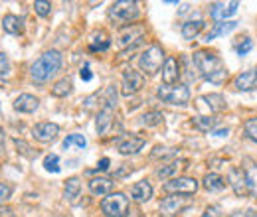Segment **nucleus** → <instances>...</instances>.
<instances>
[{
	"label": "nucleus",
	"mask_w": 257,
	"mask_h": 217,
	"mask_svg": "<svg viewBox=\"0 0 257 217\" xmlns=\"http://www.w3.org/2000/svg\"><path fill=\"white\" fill-rule=\"evenodd\" d=\"M192 60H194V65L198 67V71L202 73L204 79H208L212 83H222L225 77H227V69L224 67L222 60L216 54H212L208 50H198L194 54Z\"/></svg>",
	"instance_id": "f257e3e1"
},
{
	"label": "nucleus",
	"mask_w": 257,
	"mask_h": 217,
	"mask_svg": "<svg viewBox=\"0 0 257 217\" xmlns=\"http://www.w3.org/2000/svg\"><path fill=\"white\" fill-rule=\"evenodd\" d=\"M62 63H64V58L58 50H50L46 54H42L36 62L32 63L30 67V75L36 83H46L50 81L60 69H62Z\"/></svg>",
	"instance_id": "f03ea898"
},
{
	"label": "nucleus",
	"mask_w": 257,
	"mask_h": 217,
	"mask_svg": "<svg viewBox=\"0 0 257 217\" xmlns=\"http://www.w3.org/2000/svg\"><path fill=\"white\" fill-rule=\"evenodd\" d=\"M115 107H117V89L111 85L105 91V103L97 115V132L99 134H107V130L111 128L113 119H115Z\"/></svg>",
	"instance_id": "7ed1b4c3"
},
{
	"label": "nucleus",
	"mask_w": 257,
	"mask_h": 217,
	"mask_svg": "<svg viewBox=\"0 0 257 217\" xmlns=\"http://www.w3.org/2000/svg\"><path fill=\"white\" fill-rule=\"evenodd\" d=\"M101 211L107 217H127L128 213V197L121 191L109 193L101 199Z\"/></svg>",
	"instance_id": "20e7f679"
},
{
	"label": "nucleus",
	"mask_w": 257,
	"mask_h": 217,
	"mask_svg": "<svg viewBox=\"0 0 257 217\" xmlns=\"http://www.w3.org/2000/svg\"><path fill=\"white\" fill-rule=\"evenodd\" d=\"M109 18L115 24H127L131 20L139 18V2L135 0H119L113 2L109 8Z\"/></svg>",
	"instance_id": "39448f33"
},
{
	"label": "nucleus",
	"mask_w": 257,
	"mask_h": 217,
	"mask_svg": "<svg viewBox=\"0 0 257 217\" xmlns=\"http://www.w3.org/2000/svg\"><path fill=\"white\" fill-rule=\"evenodd\" d=\"M164 52H162L161 46H151V48H147L143 54H141V58H139V65H141V69L145 71V73H149V75H155L159 69H161L162 65H164Z\"/></svg>",
	"instance_id": "423d86ee"
},
{
	"label": "nucleus",
	"mask_w": 257,
	"mask_h": 217,
	"mask_svg": "<svg viewBox=\"0 0 257 217\" xmlns=\"http://www.w3.org/2000/svg\"><path fill=\"white\" fill-rule=\"evenodd\" d=\"M157 95L161 97L162 101L170 103V105H188L190 103V89L186 85H176V87H168V85H161Z\"/></svg>",
	"instance_id": "0eeeda50"
},
{
	"label": "nucleus",
	"mask_w": 257,
	"mask_h": 217,
	"mask_svg": "<svg viewBox=\"0 0 257 217\" xmlns=\"http://www.w3.org/2000/svg\"><path fill=\"white\" fill-rule=\"evenodd\" d=\"M162 189L170 195H192L198 191V182L194 178L188 176H182V178H172V180H166L162 184Z\"/></svg>",
	"instance_id": "6e6552de"
},
{
	"label": "nucleus",
	"mask_w": 257,
	"mask_h": 217,
	"mask_svg": "<svg viewBox=\"0 0 257 217\" xmlns=\"http://www.w3.org/2000/svg\"><path fill=\"white\" fill-rule=\"evenodd\" d=\"M227 182L233 189V193L237 197H247L249 195V187H247V178H245V170L243 168H229L227 172Z\"/></svg>",
	"instance_id": "1a4fd4ad"
},
{
	"label": "nucleus",
	"mask_w": 257,
	"mask_h": 217,
	"mask_svg": "<svg viewBox=\"0 0 257 217\" xmlns=\"http://www.w3.org/2000/svg\"><path fill=\"white\" fill-rule=\"evenodd\" d=\"M190 203L188 195H168L161 201V213L164 217H174L176 213H180L186 205Z\"/></svg>",
	"instance_id": "9d476101"
},
{
	"label": "nucleus",
	"mask_w": 257,
	"mask_h": 217,
	"mask_svg": "<svg viewBox=\"0 0 257 217\" xmlns=\"http://www.w3.org/2000/svg\"><path fill=\"white\" fill-rule=\"evenodd\" d=\"M143 85H145V77H143V73H139V71H135V69H128L123 73V81H121V93L125 95V97H131V95L139 93L141 89H143Z\"/></svg>",
	"instance_id": "9b49d317"
},
{
	"label": "nucleus",
	"mask_w": 257,
	"mask_h": 217,
	"mask_svg": "<svg viewBox=\"0 0 257 217\" xmlns=\"http://www.w3.org/2000/svg\"><path fill=\"white\" fill-rule=\"evenodd\" d=\"M58 134H60V126L56 123H38L32 128V136L38 142H44V144L56 140Z\"/></svg>",
	"instance_id": "f8f14e48"
},
{
	"label": "nucleus",
	"mask_w": 257,
	"mask_h": 217,
	"mask_svg": "<svg viewBox=\"0 0 257 217\" xmlns=\"http://www.w3.org/2000/svg\"><path fill=\"white\" fill-rule=\"evenodd\" d=\"M237 8H239V2L237 0H231V2H216V4H212V18L216 20V22H224L225 18H229V16H233L235 12H237Z\"/></svg>",
	"instance_id": "ddd939ff"
},
{
	"label": "nucleus",
	"mask_w": 257,
	"mask_h": 217,
	"mask_svg": "<svg viewBox=\"0 0 257 217\" xmlns=\"http://www.w3.org/2000/svg\"><path fill=\"white\" fill-rule=\"evenodd\" d=\"M180 77V65L176 62V58H166L162 65V83L172 87Z\"/></svg>",
	"instance_id": "4468645a"
},
{
	"label": "nucleus",
	"mask_w": 257,
	"mask_h": 217,
	"mask_svg": "<svg viewBox=\"0 0 257 217\" xmlns=\"http://www.w3.org/2000/svg\"><path fill=\"white\" fill-rule=\"evenodd\" d=\"M18 113H34L38 107H40V101H38V97H34L30 93H22L18 95L16 99H14V105H12Z\"/></svg>",
	"instance_id": "2eb2a0df"
},
{
	"label": "nucleus",
	"mask_w": 257,
	"mask_h": 217,
	"mask_svg": "<svg viewBox=\"0 0 257 217\" xmlns=\"http://www.w3.org/2000/svg\"><path fill=\"white\" fill-rule=\"evenodd\" d=\"M143 146H145V140L139 138V136H133V134H131V136L123 138V140L119 142L117 150H119V154L131 156V154H137L139 150H143Z\"/></svg>",
	"instance_id": "dca6fc26"
},
{
	"label": "nucleus",
	"mask_w": 257,
	"mask_h": 217,
	"mask_svg": "<svg viewBox=\"0 0 257 217\" xmlns=\"http://www.w3.org/2000/svg\"><path fill=\"white\" fill-rule=\"evenodd\" d=\"M233 85H235V89H239V91H251L257 85V69H249V71L239 73V75L235 77Z\"/></svg>",
	"instance_id": "f3484780"
},
{
	"label": "nucleus",
	"mask_w": 257,
	"mask_h": 217,
	"mask_svg": "<svg viewBox=\"0 0 257 217\" xmlns=\"http://www.w3.org/2000/svg\"><path fill=\"white\" fill-rule=\"evenodd\" d=\"M111 189H113V180L111 178L99 176V178H91L89 180V191L93 195H109Z\"/></svg>",
	"instance_id": "a211bd4d"
},
{
	"label": "nucleus",
	"mask_w": 257,
	"mask_h": 217,
	"mask_svg": "<svg viewBox=\"0 0 257 217\" xmlns=\"http://www.w3.org/2000/svg\"><path fill=\"white\" fill-rule=\"evenodd\" d=\"M131 195H133V199L139 201V203L149 201V199L153 197V186H151V182H147V180L137 182V184L133 186V189H131Z\"/></svg>",
	"instance_id": "6ab92c4d"
},
{
	"label": "nucleus",
	"mask_w": 257,
	"mask_h": 217,
	"mask_svg": "<svg viewBox=\"0 0 257 217\" xmlns=\"http://www.w3.org/2000/svg\"><path fill=\"white\" fill-rule=\"evenodd\" d=\"M2 28L6 34H22L24 32V22H22V18L20 16H16V14H8V16H4V20H2Z\"/></svg>",
	"instance_id": "aec40b11"
},
{
	"label": "nucleus",
	"mask_w": 257,
	"mask_h": 217,
	"mask_svg": "<svg viewBox=\"0 0 257 217\" xmlns=\"http://www.w3.org/2000/svg\"><path fill=\"white\" fill-rule=\"evenodd\" d=\"M198 103H206V105H208V109H210L212 113H220V111H224L225 109V99L220 93L204 95V97H200V99H198Z\"/></svg>",
	"instance_id": "412c9836"
},
{
	"label": "nucleus",
	"mask_w": 257,
	"mask_h": 217,
	"mask_svg": "<svg viewBox=\"0 0 257 217\" xmlns=\"http://www.w3.org/2000/svg\"><path fill=\"white\" fill-rule=\"evenodd\" d=\"M204 187L208 189V191H222L225 187V180L220 176V174H216V172H210V174H206L204 176Z\"/></svg>",
	"instance_id": "4be33fe9"
},
{
	"label": "nucleus",
	"mask_w": 257,
	"mask_h": 217,
	"mask_svg": "<svg viewBox=\"0 0 257 217\" xmlns=\"http://www.w3.org/2000/svg\"><path fill=\"white\" fill-rule=\"evenodd\" d=\"M79 191H81V182H79V178H69L67 182H65V187H64V197L67 201H75V197H79Z\"/></svg>",
	"instance_id": "5701e85b"
},
{
	"label": "nucleus",
	"mask_w": 257,
	"mask_h": 217,
	"mask_svg": "<svg viewBox=\"0 0 257 217\" xmlns=\"http://www.w3.org/2000/svg\"><path fill=\"white\" fill-rule=\"evenodd\" d=\"M204 26H206V24H204L202 20H190V22H186V24L182 26V38L190 42V40H194L200 32L204 30Z\"/></svg>",
	"instance_id": "b1692460"
},
{
	"label": "nucleus",
	"mask_w": 257,
	"mask_h": 217,
	"mask_svg": "<svg viewBox=\"0 0 257 217\" xmlns=\"http://www.w3.org/2000/svg\"><path fill=\"white\" fill-rule=\"evenodd\" d=\"M247 168H245V178H247V187H249V195L257 197V166H253L249 160H247Z\"/></svg>",
	"instance_id": "393cba45"
},
{
	"label": "nucleus",
	"mask_w": 257,
	"mask_h": 217,
	"mask_svg": "<svg viewBox=\"0 0 257 217\" xmlns=\"http://www.w3.org/2000/svg\"><path fill=\"white\" fill-rule=\"evenodd\" d=\"M109 46H111V42L107 40V34H105V32L95 34V36L91 38V42H89V50H91V52H105Z\"/></svg>",
	"instance_id": "a878e982"
},
{
	"label": "nucleus",
	"mask_w": 257,
	"mask_h": 217,
	"mask_svg": "<svg viewBox=\"0 0 257 217\" xmlns=\"http://www.w3.org/2000/svg\"><path fill=\"white\" fill-rule=\"evenodd\" d=\"M192 124L198 130H202V132H210V130H214V126L218 124V119H216V117H196L192 121Z\"/></svg>",
	"instance_id": "bb28decb"
},
{
	"label": "nucleus",
	"mask_w": 257,
	"mask_h": 217,
	"mask_svg": "<svg viewBox=\"0 0 257 217\" xmlns=\"http://www.w3.org/2000/svg\"><path fill=\"white\" fill-rule=\"evenodd\" d=\"M71 87H73L71 79H69V77H64V79H60V81L52 87V95H54V97H67V95L71 93Z\"/></svg>",
	"instance_id": "cd10ccee"
},
{
	"label": "nucleus",
	"mask_w": 257,
	"mask_h": 217,
	"mask_svg": "<svg viewBox=\"0 0 257 217\" xmlns=\"http://www.w3.org/2000/svg\"><path fill=\"white\" fill-rule=\"evenodd\" d=\"M237 26V22H218L216 24V28L210 32L208 36H206V40L204 42H212L216 36H222V34H227V32H231L233 28Z\"/></svg>",
	"instance_id": "c85d7f7f"
},
{
	"label": "nucleus",
	"mask_w": 257,
	"mask_h": 217,
	"mask_svg": "<svg viewBox=\"0 0 257 217\" xmlns=\"http://www.w3.org/2000/svg\"><path fill=\"white\" fill-rule=\"evenodd\" d=\"M62 144H64L65 150H69L71 146H77L79 150H83V148L87 146V138H85L83 134H69L67 138H64V142H62Z\"/></svg>",
	"instance_id": "c756f323"
},
{
	"label": "nucleus",
	"mask_w": 257,
	"mask_h": 217,
	"mask_svg": "<svg viewBox=\"0 0 257 217\" xmlns=\"http://www.w3.org/2000/svg\"><path fill=\"white\" fill-rule=\"evenodd\" d=\"M162 113L159 111H151V113H145L143 117H141V124H145V126H157V124L162 123Z\"/></svg>",
	"instance_id": "7c9ffc66"
},
{
	"label": "nucleus",
	"mask_w": 257,
	"mask_h": 217,
	"mask_svg": "<svg viewBox=\"0 0 257 217\" xmlns=\"http://www.w3.org/2000/svg\"><path fill=\"white\" fill-rule=\"evenodd\" d=\"M44 168L48 170V172H54V174H58L62 168H60V156L58 154H48L44 158Z\"/></svg>",
	"instance_id": "2f4dec72"
},
{
	"label": "nucleus",
	"mask_w": 257,
	"mask_h": 217,
	"mask_svg": "<svg viewBox=\"0 0 257 217\" xmlns=\"http://www.w3.org/2000/svg\"><path fill=\"white\" fill-rule=\"evenodd\" d=\"M34 10H36V14H38V16L46 18V16L52 12V4H50V2H46V0H36V2H34Z\"/></svg>",
	"instance_id": "473e14b6"
},
{
	"label": "nucleus",
	"mask_w": 257,
	"mask_h": 217,
	"mask_svg": "<svg viewBox=\"0 0 257 217\" xmlns=\"http://www.w3.org/2000/svg\"><path fill=\"white\" fill-rule=\"evenodd\" d=\"M14 144H16V148H18V152L22 156H26V158H34V156L38 154V152L32 150V146H28V142H24V140H20V138H16Z\"/></svg>",
	"instance_id": "72a5a7b5"
},
{
	"label": "nucleus",
	"mask_w": 257,
	"mask_h": 217,
	"mask_svg": "<svg viewBox=\"0 0 257 217\" xmlns=\"http://www.w3.org/2000/svg\"><path fill=\"white\" fill-rule=\"evenodd\" d=\"M243 130H245V134H247L253 142H257V117L255 119H247L245 124H243Z\"/></svg>",
	"instance_id": "f704fd0d"
},
{
	"label": "nucleus",
	"mask_w": 257,
	"mask_h": 217,
	"mask_svg": "<svg viewBox=\"0 0 257 217\" xmlns=\"http://www.w3.org/2000/svg\"><path fill=\"white\" fill-rule=\"evenodd\" d=\"M10 73V60L4 52H0V77H6Z\"/></svg>",
	"instance_id": "c9c22d12"
},
{
	"label": "nucleus",
	"mask_w": 257,
	"mask_h": 217,
	"mask_svg": "<svg viewBox=\"0 0 257 217\" xmlns=\"http://www.w3.org/2000/svg\"><path fill=\"white\" fill-rule=\"evenodd\" d=\"M251 48H253V42H251L249 38H245V40L237 46V56H247V54L251 52Z\"/></svg>",
	"instance_id": "e433bc0d"
},
{
	"label": "nucleus",
	"mask_w": 257,
	"mask_h": 217,
	"mask_svg": "<svg viewBox=\"0 0 257 217\" xmlns=\"http://www.w3.org/2000/svg\"><path fill=\"white\" fill-rule=\"evenodd\" d=\"M176 168H178V162H172V164L164 166L161 170H157V176H159V178H166V176H170L172 172H176Z\"/></svg>",
	"instance_id": "4c0bfd02"
},
{
	"label": "nucleus",
	"mask_w": 257,
	"mask_h": 217,
	"mask_svg": "<svg viewBox=\"0 0 257 217\" xmlns=\"http://www.w3.org/2000/svg\"><path fill=\"white\" fill-rule=\"evenodd\" d=\"M10 195H12V186L0 182V205H4V201L10 199Z\"/></svg>",
	"instance_id": "58836bf2"
},
{
	"label": "nucleus",
	"mask_w": 257,
	"mask_h": 217,
	"mask_svg": "<svg viewBox=\"0 0 257 217\" xmlns=\"http://www.w3.org/2000/svg\"><path fill=\"white\" fill-rule=\"evenodd\" d=\"M174 154H176V150H174V148H162V146H157V148H155V152H153V158H159V156L166 158V156H174Z\"/></svg>",
	"instance_id": "ea45409f"
},
{
	"label": "nucleus",
	"mask_w": 257,
	"mask_h": 217,
	"mask_svg": "<svg viewBox=\"0 0 257 217\" xmlns=\"http://www.w3.org/2000/svg\"><path fill=\"white\" fill-rule=\"evenodd\" d=\"M220 213H222L220 205H212V207H208V209H206L204 217H220Z\"/></svg>",
	"instance_id": "a19ab883"
},
{
	"label": "nucleus",
	"mask_w": 257,
	"mask_h": 217,
	"mask_svg": "<svg viewBox=\"0 0 257 217\" xmlns=\"http://www.w3.org/2000/svg\"><path fill=\"white\" fill-rule=\"evenodd\" d=\"M79 75H81V79H83V81H91V77H93V73H91V69H89L87 65H85V67H81V73H79Z\"/></svg>",
	"instance_id": "79ce46f5"
},
{
	"label": "nucleus",
	"mask_w": 257,
	"mask_h": 217,
	"mask_svg": "<svg viewBox=\"0 0 257 217\" xmlns=\"http://www.w3.org/2000/svg\"><path fill=\"white\" fill-rule=\"evenodd\" d=\"M257 213L253 209H247V211H235V213H231L229 217H255Z\"/></svg>",
	"instance_id": "37998d69"
},
{
	"label": "nucleus",
	"mask_w": 257,
	"mask_h": 217,
	"mask_svg": "<svg viewBox=\"0 0 257 217\" xmlns=\"http://www.w3.org/2000/svg\"><path fill=\"white\" fill-rule=\"evenodd\" d=\"M109 164H111V160H109V158H101V162L97 164V172H99V170H101V172H103V170H107V168H109Z\"/></svg>",
	"instance_id": "c03bdc74"
},
{
	"label": "nucleus",
	"mask_w": 257,
	"mask_h": 217,
	"mask_svg": "<svg viewBox=\"0 0 257 217\" xmlns=\"http://www.w3.org/2000/svg\"><path fill=\"white\" fill-rule=\"evenodd\" d=\"M0 217H14V211H12L10 207H4V205H0Z\"/></svg>",
	"instance_id": "a18cd8bd"
},
{
	"label": "nucleus",
	"mask_w": 257,
	"mask_h": 217,
	"mask_svg": "<svg viewBox=\"0 0 257 217\" xmlns=\"http://www.w3.org/2000/svg\"><path fill=\"white\" fill-rule=\"evenodd\" d=\"M4 142H6V134H4V128L0 126V152L4 150Z\"/></svg>",
	"instance_id": "49530a36"
},
{
	"label": "nucleus",
	"mask_w": 257,
	"mask_h": 217,
	"mask_svg": "<svg viewBox=\"0 0 257 217\" xmlns=\"http://www.w3.org/2000/svg\"><path fill=\"white\" fill-rule=\"evenodd\" d=\"M227 132H229V128H224V130H212V134H216V136H227Z\"/></svg>",
	"instance_id": "de8ad7c7"
},
{
	"label": "nucleus",
	"mask_w": 257,
	"mask_h": 217,
	"mask_svg": "<svg viewBox=\"0 0 257 217\" xmlns=\"http://www.w3.org/2000/svg\"><path fill=\"white\" fill-rule=\"evenodd\" d=\"M255 217H257V215H255Z\"/></svg>",
	"instance_id": "09e8293b"
}]
</instances>
